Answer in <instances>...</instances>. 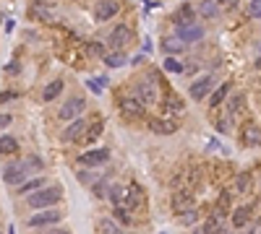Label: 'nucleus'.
<instances>
[{"label":"nucleus","mask_w":261,"mask_h":234,"mask_svg":"<svg viewBox=\"0 0 261 234\" xmlns=\"http://www.w3.org/2000/svg\"><path fill=\"white\" fill-rule=\"evenodd\" d=\"M84 130H86V120H84V117H76L73 122H68L66 128H63L60 140H63V143H76V140H81Z\"/></svg>","instance_id":"10"},{"label":"nucleus","mask_w":261,"mask_h":234,"mask_svg":"<svg viewBox=\"0 0 261 234\" xmlns=\"http://www.w3.org/2000/svg\"><path fill=\"white\" fill-rule=\"evenodd\" d=\"M149 130L157 133V135H173L178 130V122H173L170 117H160V120L154 117V120L149 122Z\"/></svg>","instance_id":"15"},{"label":"nucleus","mask_w":261,"mask_h":234,"mask_svg":"<svg viewBox=\"0 0 261 234\" xmlns=\"http://www.w3.org/2000/svg\"><path fill=\"white\" fill-rule=\"evenodd\" d=\"M44 185H47V182H44V177H32V180H26L24 185H19L16 193H19V195H32V193L42 190Z\"/></svg>","instance_id":"19"},{"label":"nucleus","mask_w":261,"mask_h":234,"mask_svg":"<svg viewBox=\"0 0 261 234\" xmlns=\"http://www.w3.org/2000/svg\"><path fill=\"white\" fill-rule=\"evenodd\" d=\"M102 133V122H94V125H91V128H89V133H86V138H84V143H94V138Z\"/></svg>","instance_id":"30"},{"label":"nucleus","mask_w":261,"mask_h":234,"mask_svg":"<svg viewBox=\"0 0 261 234\" xmlns=\"http://www.w3.org/2000/svg\"><path fill=\"white\" fill-rule=\"evenodd\" d=\"M118 107H120V115L126 117V120H139V117H144V104L136 99V97H123V99L118 102Z\"/></svg>","instance_id":"9"},{"label":"nucleus","mask_w":261,"mask_h":234,"mask_svg":"<svg viewBox=\"0 0 261 234\" xmlns=\"http://www.w3.org/2000/svg\"><path fill=\"white\" fill-rule=\"evenodd\" d=\"M115 218H118V221H123V224H131V213L126 208H118L115 206Z\"/></svg>","instance_id":"36"},{"label":"nucleus","mask_w":261,"mask_h":234,"mask_svg":"<svg viewBox=\"0 0 261 234\" xmlns=\"http://www.w3.org/2000/svg\"><path fill=\"white\" fill-rule=\"evenodd\" d=\"M248 16L251 19H261V0H251L248 3Z\"/></svg>","instance_id":"32"},{"label":"nucleus","mask_w":261,"mask_h":234,"mask_svg":"<svg viewBox=\"0 0 261 234\" xmlns=\"http://www.w3.org/2000/svg\"><path fill=\"white\" fill-rule=\"evenodd\" d=\"M118 0H97L94 8H91V16H94V21L105 24V21H110L115 19V13H118Z\"/></svg>","instance_id":"7"},{"label":"nucleus","mask_w":261,"mask_h":234,"mask_svg":"<svg viewBox=\"0 0 261 234\" xmlns=\"http://www.w3.org/2000/svg\"><path fill=\"white\" fill-rule=\"evenodd\" d=\"M44 234H71V231H66V229H50V231H44Z\"/></svg>","instance_id":"41"},{"label":"nucleus","mask_w":261,"mask_h":234,"mask_svg":"<svg viewBox=\"0 0 261 234\" xmlns=\"http://www.w3.org/2000/svg\"><path fill=\"white\" fill-rule=\"evenodd\" d=\"M102 229H105L107 234H120V229H118V221H113V218H105V221H102Z\"/></svg>","instance_id":"34"},{"label":"nucleus","mask_w":261,"mask_h":234,"mask_svg":"<svg viewBox=\"0 0 261 234\" xmlns=\"http://www.w3.org/2000/svg\"><path fill=\"white\" fill-rule=\"evenodd\" d=\"M193 234H206V231H204V226H198V229H193Z\"/></svg>","instance_id":"42"},{"label":"nucleus","mask_w":261,"mask_h":234,"mask_svg":"<svg viewBox=\"0 0 261 234\" xmlns=\"http://www.w3.org/2000/svg\"><path fill=\"white\" fill-rule=\"evenodd\" d=\"M227 91H230V84H225L222 89H217V91H214V94H212V102H209V104H212V107H220V104L227 99Z\"/></svg>","instance_id":"26"},{"label":"nucleus","mask_w":261,"mask_h":234,"mask_svg":"<svg viewBox=\"0 0 261 234\" xmlns=\"http://www.w3.org/2000/svg\"><path fill=\"white\" fill-rule=\"evenodd\" d=\"M16 97H19L16 91H3V94H0V104H6L8 99H16Z\"/></svg>","instance_id":"38"},{"label":"nucleus","mask_w":261,"mask_h":234,"mask_svg":"<svg viewBox=\"0 0 261 234\" xmlns=\"http://www.w3.org/2000/svg\"><path fill=\"white\" fill-rule=\"evenodd\" d=\"M32 169H42V159H39V156H29L26 162H13V164H8V167L3 169V180H6V185L19 187V185L26 182V175H29Z\"/></svg>","instance_id":"1"},{"label":"nucleus","mask_w":261,"mask_h":234,"mask_svg":"<svg viewBox=\"0 0 261 234\" xmlns=\"http://www.w3.org/2000/svg\"><path fill=\"white\" fill-rule=\"evenodd\" d=\"M105 84H107V78H89V81H86V86L94 91V94H102V86H105Z\"/></svg>","instance_id":"31"},{"label":"nucleus","mask_w":261,"mask_h":234,"mask_svg":"<svg viewBox=\"0 0 261 234\" xmlns=\"http://www.w3.org/2000/svg\"><path fill=\"white\" fill-rule=\"evenodd\" d=\"M84 107H86V102H84L81 97H71V99H68L63 107L58 109V117L63 120V122H73L76 117H81Z\"/></svg>","instance_id":"5"},{"label":"nucleus","mask_w":261,"mask_h":234,"mask_svg":"<svg viewBox=\"0 0 261 234\" xmlns=\"http://www.w3.org/2000/svg\"><path fill=\"white\" fill-rule=\"evenodd\" d=\"M162 50L173 57V55L183 52V42H180V39H175V37H165V39H162Z\"/></svg>","instance_id":"22"},{"label":"nucleus","mask_w":261,"mask_h":234,"mask_svg":"<svg viewBox=\"0 0 261 234\" xmlns=\"http://www.w3.org/2000/svg\"><path fill=\"white\" fill-rule=\"evenodd\" d=\"M196 16H201V19H220V6L214 3V0H198V6H196Z\"/></svg>","instance_id":"17"},{"label":"nucleus","mask_w":261,"mask_h":234,"mask_svg":"<svg viewBox=\"0 0 261 234\" xmlns=\"http://www.w3.org/2000/svg\"><path fill=\"white\" fill-rule=\"evenodd\" d=\"M251 213H253V203H245V206L235 208V211H233V226H235V229L248 226V221H251Z\"/></svg>","instance_id":"18"},{"label":"nucleus","mask_w":261,"mask_h":234,"mask_svg":"<svg viewBox=\"0 0 261 234\" xmlns=\"http://www.w3.org/2000/svg\"><path fill=\"white\" fill-rule=\"evenodd\" d=\"M110 162V151L107 148H94V151H86L81 153L79 159H76V164H81V167H89V169H94V167H102Z\"/></svg>","instance_id":"8"},{"label":"nucleus","mask_w":261,"mask_h":234,"mask_svg":"<svg viewBox=\"0 0 261 234\" xmlns=\"http://www.w3.org/2000/svg\"><path fill=\"white\" fill-rule=\"evenodd\" d=\"M178 39L183 44H191V42H201L204 39V29L198 24H186V26H178Z\"/></svg>","instance_id":"12"},{"label":"nucleus","mask_w":261,"mask_h":234,"mask_svg":"<svg viewBox=\"0 0 261 234\" xmlns=\"http://www.w3.org/2000/svg\"><path fill=\"white\" fill-rule=\"evenodd\" d=\"M60 91H63V81H60V78H55V81H50L47 86H44V91H42V102H53Z\"/></svg>","instance_id":"21"},{"label":"nucleus","mask_w":261,"mask_h":234,"mask_svg":"<svg viewBox=\"0 0 261 234\" xmlns=\"http://www.w3.org/2000/svg\"><path fill=\"white\" fill-rule=\"evenodd\" d=\"M165 109H167V112H183V109H186V104L180 102V97H167Z\"/></svg>","instance_id":"28"},{"label":"nucleus","mask_w":261,"mask_h":234,"mask_svg":"<svg viewBox=\"0 0 261 234\" xmlns=\"http://www.w3.org/2000/svg\"><path fill=\"white\" fill-rule=\"evenodd\" d=\"M238 109H243V97H240V94H233V97L227 99V112H230V117H235Z\"/></svg>","instance_id":"25"},{"label":"nucleus","mask_w":261,"mask_h":234,"mask_svg":"<svg viewBox=\"0 0 261 234\" xmlns=\"http://www.w3.org/2000/svg\"><path fill=\"white\" fill-rule=\"evenodd\" d=\"M256 68H258V70H261V57H258V60H256Z\"/></svg>","instance_id":"44"},{"label":"nucleus","mask_w":261,"mask_h":234,"mask_svg":"<svg viewBox=\"0 0 261 234\" xmlns=\"http://www.w3.org/2000/svg\"><path fill=\"white\" fill-rule=\"evenodd\" d=\"M165 70H167V73H183V62L175 60V57H167V60H165Z\"/></svg>","instance_id":"29"},{"label":"nucleus","mask_w":261,"mask_h":234,"mask_svg":"<svg viewBox=\"0 0 261 234\" xmlns=\"http://www.w3.org/2000/svg\"><path fill=\"white\" fill-rule=\"evenodd\" d=\"M110 47L115 52H123V47L126 44H131V39H133V31H131V26H126V24H118L113 31H110Z\"/></svg>","instance_id":"6"},{"label":"nucleus","mask_w":261,"mask_h":234,"mask_svg":"<svg viewBox=\"0 0 261 234\" xmlns=\"http://www.w3.org/2000/svg\"><path fill=\"white\" fill-rule=\"evenodd\" d=\"M16 151H19L16 138H11V135H0V153H16Z\"/></svg>","instance_id":"24"},{"label":"nucleus","mask_w":261,"mask_h":234,"mask_svg":"<svg viewBox=\"0 0 261 234\" xmlns=\"http://www.w3.org/2000/svg\"><path fill=\"white\" fill-rule=\"evenodd\" d=\"M258 57H261V47H258Z\"/></svg>","instance_id":"45"},{"label":"nucleus","mask_w":261,"mask_h":234,"mask_svg":"<svg viewBox=\"0 0 261 234\" xmlns=\"http://www.w3.org/2000/svg\"><path fill=\"white\" fill-rule=\"evenodd\" d=\"M248 187H251V175L243 172V175L235 180V193H248Z\"/></svg>","instance_id":"27"},{"label":"nucleus","mask_w":261,"mask_h":234,"mask_svg":"<svg viewBox=\"0 0 261 234\" xmlns=\"http://www.w3.org/2000/svg\"><path fill=\"white\" fill-rule=\"evenodd\" d=\"M102 60H105L110 68H123V65H126V55H123V52H115V50H113V52H107Z\"/></svg>","instance_id":"23"},{"label":"nucleus","mask_w":261,"mask_h":234,"mask_svg":"<svg viewBox=\"0 0 261 234\" xmlns=\"http://www.w3.org/2000/svg\"><path fill=\"white\" fill-rule=\"evenodd\" d=\"M11 122H13V117H11V115H0V130H3V128H8Z\"/></svg>","instance_id":"39"},{"label":"nucleus","mask_w":261,"mask_h":234,"mask_svg":"<svg viewBox=\"0 0 261 234\" xmlns=\"http://www.w3.org/2000/svg\"><path fill=\"white\" fill-rule=\"evenodd\" d=\"M214 89V75H201V78H196V81L191 84V99H204L209 97V91Z\"/></svg>","instance_id":"11"},{"label":"nucleus","mask_w":261,"mask_h":234,"mask_svg":"<svg viewBox=\"0 0 261 234\" xmlns=\"http://www.w3.org/2000/svg\"><path fill=\"white\" fill-rule=\"evenodd\" d=\"M32 13H34V16H39L42 21H50V16H53L47 8H39V6H34V8H32Z\"/></svg>","instance_id":"37"},{"label":"nucleus","mask_w":261,"mask_h":234,"mask_svg":"<svg viewBox=\"0 0 261 234\" xmlns=\"http://www.w3.org/2000/svg\"><path fill=\"white\" fill-rule=\"evenodd\" d=\"M214 128H217L220 133H227V122H225V120H217V122H214Z\"/></svg>","instance_id":"40"},{"label":"nucleus","mask_w":261,"mask_h":234,"mask_svg":"<svg viewBox=\"0 0 261 234\" xmlns=\"http://www.w3.org/2000/svg\"><path fill=\"white\" fill-rule=\"evenodd\" d=\"M193 19H196V11L191 6H180L173 21H175V26H186V24H196Z\"/></svg>","instance_id":"20"},{"label":"nucleus","mask_w":261,"mask_h":234,"mask_svg":"<svg viewBox=\"0 0 261 234\" xmlns=\"http://www.w3.org/2000/svg\"><path fill=\"white\" fill-rule=\"evenodd\" d=\"M157 84H160V81H154V78H141V81L136 84V89H133V97L139 99L144 107H146V104H157V102H160Z\"/></svg>","instance_id":"3"},{"label":"nucleus","mask_w":261,"mask_h":234,"mask_svg":"<svg viewBox=\"0 0 261 234\" xmlns=\"http://www.w3.org/2000/svg\"><path fill=\"white\" fill-rule=\"evenodd\" d=\"M141 206H144V190H141L139 185H131V187H128L126 206H123V208H126V211H136V208H141ZM118 208H120V206H118Z\"/></svg>","instance_id":"16"},{"label":"nucleus","mask_w":261,"mask_h":234,"mask_svg":"<svg viewBox=\"0 0 261 234\" xmlns=\"http://www.w3.org/2000/svg\"><path fill=\"white\" fill-rule=\"evenodd\" d=\"M60 198H63V187H60V185L42 187V190H37V193H32V195H26V206L34 208V211H44V208L55 206Z\"/></svg>","instance_id":"2"},{"label":"nucleus","mask_w":261,"mask_h":234,"mask_svg":"<svg viewBox=\"0 0 261 234\" xmlns=\"http://www.w3.org/2000/svg\"><path fill=\"white\" fill-rule=\"evenodd\" d=\"M240 140L245 146H261V125L256 122H245L240 130Z\"/></svg>","instance_id":"13"},{"label":"nucleus","mask_w":261,"mask_h":234,"mask_svg":"<svg viewBox=\"0 0 261 234\" xmlns=\"http://www.w3.org/2000/svg\"><path fill=\"white\" fill-rule=\"evenodd\" d=\"M89 55H97V57H105L107 52H105V47H102L99 42H89Z\"/></svg>","instance_id":"35"},{"label":"nucleus","mask_w":261,"mask_h":234,"mask_svg":"<svg viewBox=\"0 0 261 234\" xmlns=\"http://www.w3.org/2000/svg\"><path fill=\"white\" fill-rule=\"evenodd\" d=\"M58 221H63V211L44 208V211H39V213H34V216H29V218H26V226H29V229H47V226H53V224H58Z\"/></svg>","instance_id":"4"},{"label":"nucleus","mask_w":261,"mask_h":234,"mask_svg":"<svg viewBox=\"0 0 261 234\" xmlns=\"http://www.w3.org/2000/svg\"><path fill=\"white\" fill-rule=\"evenodd\" d=\"M178 218H180L183 224H196L198 213H196V208H193V211H186V213H178Z\"/></svg>","instance_id":"33"},{"label":"nucleus","mask_w":261,"mask_h":234,"mask_svg":"<svg viewBox=\"0 0 261 234\" xmlns=\"http://www.w3.org/2000/svg\"><path fill=\"white\" fill-rule=\"evenodd\" d=\"M214 3H217V6H227V0H214Z\"/></svg>","instance_id":"43"},{"label":"nucleus","mask_w":261,"mask_h":234,"mask_svg":"<svg viewBox=\"0 0 261 234\" xmlns=\"http://www.w3.org/2000/svg\"><path fill=\"white\" fill-rule=\"evenodd\" d=\"M173 208H175V213L193 211V208H196V200H193V195H191L188 190H178V193L173 195Z\"/></svg>","instance_id":"14"}]
</instances>
